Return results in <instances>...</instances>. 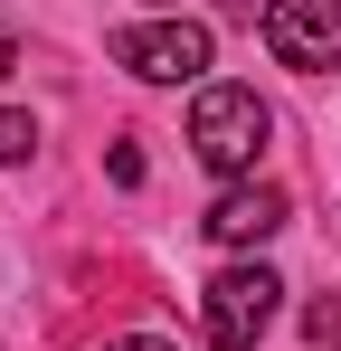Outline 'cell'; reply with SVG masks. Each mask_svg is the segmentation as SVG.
<instances>
[{
  "label": "cell",
  "mask_w": 341,
  "mask_h": 351,
  "mask_svg": "<svg viewBox=\"0 0 341 351\" xmlns=\"http://www.w3.org/2000/svg\"><path fill=\"white\" fill-rule=\"evenodd\" d=\"M266 133H275V114L256 105V86H199V105H190V143H199L209 171H227V180L256 171Z\"/></svg>",
  "instance_id": "obj_1"
},
{
  "label": "cell",
  "mask_w": 341,
  "mask_h": 351,
  "mask_svg": "<svg viewBox=\"0 0 341 351\" xmlns=\"http://www.w3.org/2000/svg\"><path fill=\"white\" fill-rule=\"evenodd\" d=\"M284 285L266 276V266H218L209 276V294H199V313H209V342L218 351H256V332L275 323Z\"/></svg>",
  "instance_id": "obj_2"
},
{
  "label": "cell",
  "mask_w": 341,
  "mask_h": 351,
  "mask_svg": "<svg viewBox=\"0 0 341 351\" xmlns=\"http://www.w3.org/2000/svg\"><path fill=\"white\" fill-rule=\"evenodd\" d=\"M114 66H133L142 86H190L209 66V29L199 19H142V29L114 38Z\"/></svg>",
  "instance_id": "obj_3"
},
{
  "label": "cell",
  "mask_w": 341,
  "mask_h": 351,
  "mask_svg": "<svg viewBox=\"0 0 341 351\" xmlns=\"http://www.w3.org/2000/svg\"><path fill=\"white\" fill-rule=\"evenodd\" d=\"M266 48L294 76L341 66V0H266Z\"/></svg>",
  "instance_id": "obj_4"
},
{
  "label": "cell",
  "mask_w": 341,
  "mask_h": 351,
  "mask_svg": "<svg viewBox=\"0 0 341 351\" xmlns=\"http://www.w3.org/2000/svg\"><path fill=\"white\" fill-rule=\"evenodd\" d=\"M199 228L218 237V247H266V237L284 228V190L237 180V190H218V199H209V219H199Z\"/></svg>",
  "instance_id": "obj_5"
},
{
  "label": "cell",
  "mask_w": 341,
  "mask_h": 351,
  "mask_svg": "<svg viewBox=\"0 0 341 351\" xmlns=\"http://www.w3.org/2000/svg\"><path fill=\"white\" fill-rule=\"evenodd\" d=\"M29 143H38V123H29V114H0V162H29Z\"/></svg>",
  "instance_id": "obj_6"
},
{
  "label": "cell",
  "mask_w": 341,
  "mask_h": 351,
  "mask_svg": "<svg viewBox=\"0 0 341 351\" xmlns=\"http://www.w3.org/2000/svg\"><path fill=\"white\" fill-rule=\"evenodd\" d=\"M341 332V294H323V304H313V342H332Z\"/></svg>",
  "instance_id": "obj_7"
},
{
  "label": "cell",
  "mask_w": 341,
  "mask_h": 351,
  "mask_svg": "<svg viewBox=\"0 0 341 351\" xmlns=\"http://www.w3.org/2000/svg\"><path fill=\"white\" fill-rule=\"evenodd\" d=\"M105 351H170V342H152V332H123V342H105Z\"/></svg>",
  "instance_id": "obj_8"
},
{
  "label": "cell",
  "mask_w": 341,
  "mask_h": 351,
  "mask_svg": "<svg viewBox=\"0 0 341 351\" xmlns=\"http://www.w3.org/2000/svg\"><path fill=\"white\" fill-rule=\"evenodd\" d=\"M10 66H19V38H10V29H0V76H10Z\"/></svg>",
  "instance_id": "obj_9"
}]
</instances>
